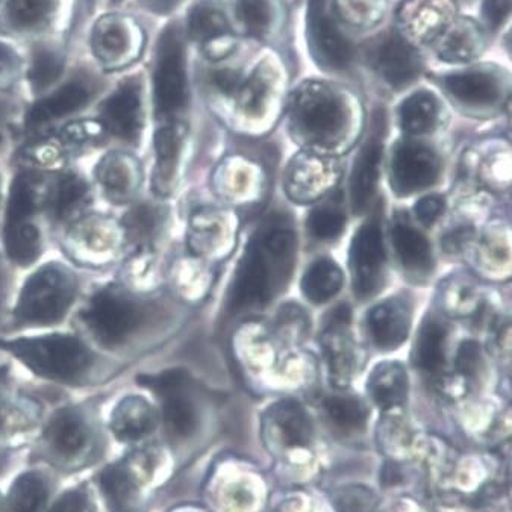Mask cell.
I'll return each instance as SVG.
<instances>
[{
  "label": "cell",
  "mask_w": 512,
  "mask_h": 512,
  "mask_svg": "<svg viewBox=\"0 0 512 512\" xmlns=\"http://www.w3.org/2000/svg\"><path fill=\"white\" fill-rule=\"evenodd\" d=\"M173 459L163 444L128 447L125 453L97 470L93 484L108 512H147L153 497L172 475Z\"/></svg>",
  "instance_id": "cell-1"
},
{
  "label": "cell",
  "mask_w": 512,
  "mask_h": 512,
  "mask_svg": "<svg viewBox=\"0 0 512 512\" xmlns=\"http://www.w3.org/2000/svg\"><path fill=\"white\" fill-rule=\"evenodd\" d=\"M100 129H104V126L96 125V123H73V125H69L64 129L63 135L67 141L82 143V141H87L100 135Z\"/></svg>",
  "instance_id": "cell-44"
},
{
  "label": "cell",
  "mask_w": 512,
  "mask_h": 512,
  "mask_svg": "<svg viewBox=\"0 0 512 512\" xmlns=\"http://www.w3.org/2000/svg\"><path fill=\"white\" fill-rule=\"evenodd\" d=\"M58 481L52 469L25 470L5 494V512H46L57 496Z\"/></svg>",
  "instance_id": "cell-12"
},
{
  "label": "cell",
  "mask_w": 512,
  "mask_h": 512,
  "mask_svg": "<svg viewBox=\"0 0 512 512\" xmlns=\"http://www.w3.org/2000/svg\"><path fill=\"white\" fill-rule=\"evenodd\" d=\"M54 0H10L8 10L17 28H35L49 17Z\"/></svg>",
  "instance_id": "cell-36"
},
{
  "label": "cell",
  "mask_w": 512,
  "mask_h": 512,
  "mask_svg": "<svg viewBox=\"0 0 512 512\" xmlns=\"http://www.w3.org/2000/svg\"><path fill=\"white\" fill-rule=\"evenodd\" d=\"M350 317H352V311H350L349 306L340 305L338 308H335L331 314L328 316V325L331 328H337V326L347 325L350 322Z\"/></svg>",
  "instance_id": "cell-48"
},
{
  "label": "cell",
  "mask_w": 512,
  "mask_h": 512,
  "mask_svg": "<svg viewBox=\"0 0 512 512\" xmlns=\"http://www.w3.org/2000/svg\"><path fill=\"white\" fill-rule=\"evenodd\" d=\"M269 422L278 429L279 438L288 446H306L313 428L305 411L293 400L278 403L269 411Z\"/></svg>",
  "instance_id": "cell-20"
},
{
  "label": "cell",
  "mask_w": 512,
  "mask_h": 512,
  "mask_svg": "<svg viewBox=\"0 0 512 512\" xmlns=\"http://www.w3.org/2000/svg\"><path fill=\"white\" fill-rule=\"evenodd\" d=\"M138 382L161 399V422L170 446L179 452L196 438L200 419L196 403L187 393V375L182 370H167L161 375L140 376Z\"/></svg>",
  "instance_id": "cell-5"
},
{
  "label": "cell",
  "mask_w": 512,
  "mask_h": 512,
  "mask_svg": "<svg viewBox=\"0 0 512 512\" xmlns=\"http://www.w3.org/2000/svg\"><path fill=\"white\" fill-rule=\"evenodd\" d=\"M97 178L110 196H126L132 182L131 166L126 158L110 155L104 161H100L97 167Z\"/></svg>",
  "instance_id": "cell-33"
},
{
  "label": "cell",
  "mask_w": 512,
  "mask_h": 512,
  "mask_svg": "<svg viewBox=\"0 0 512 512\" xmlns=\"http://www.w3.org/2000/svg\"><path fill=\"white\" fill-rule=\"evenodd\" d=\"M167 512H200L199 509L193 508V506H176V508L170 509Z\"/></svg>",
  "instance_id": "cell-50"
},
{
  "label": "cell",
  "mask_w": 512,
  "mask_h": 512,
  "mask_svg": "<svg viewBox=\"0 0 512 512\" xmlns=\"http://www.w3.org/2000/svg\"><path fill=\"white\" fill-rule=\"evenodd\" d=\"M340 267L331 260H319L308 269L302 279V291L313 303L328 302L343 287Z\"/></svg>",
  "instance_id": "cell-24"
},
{
  "label": "cell",
  "mask_w": 512,
  "mask_h": 512,
  "mask_svg": "<svg viewBox=\"0 0 512 512\" xmlns=\"http://www.w3.org/2000/svg\"><path fill=\"white\" fill-rule=\"evenodd\" d=\"M382 146L378 140L366 144L360 157L356 158L353 167L352 181H350V196L355 213H361L372 199L379 175Z\"/></svg>",
  "instance_id": "cell-18"
},
{
  "label": "cell",
  "mask_w": 512,
  "mask_h": 512,
  "mask_svg": "<svg viewBox=\"0 0 512 512\" xmlns=\"http://www.w3.org/2000/svg\"><path fill=\"white\" fill-rule=\"evenodd\" d=\"M87 194L88 185L79 176L67 175L61 178L52 196V211L55 217L64 219L81 208Z\"/></svg>",
  "instance_id": "cell-32"
},
{
  "label": "cell",
  "mask_w": 512,
  "mask_h": 512,
  "mask_svg": "<svg viewBox=\"0 0 512 512\" xmlns=\"http://www.w3.org/2000/svg\"><path fill=\"white\" fill-rule=\"evenodd\" d=\"M63 73V58L50 49H38L32 60L28 78L35 90H44L54 84Z\"/></svg>",
  "instance_id": "cell-35"
},
{
  "label": "cell",
  "mask_w": 512,
  "mask_h": 512,
  "mask_svg": "<svg viewBox=\"0 0 512 512\" xmlns=\"http://www.w3.org/2000/svg\"><path fill=\"white\" fill-rule=\"evenodd\" d=\"M0 349L13 353L35 375L67 384L84 378L93 363L90 350L72 335L50 334L0 341Z\"/></svg>",
  "instance_id": "cell-3"
},
{
  "label": "cell",
  "mask_w": 512,
  "mask_h": 512,
  "mask_svg": "<svg viewBox=\"0 0 512 512\" xmlns=\"http://www.w3.org/2000/svg\"><path fill=\"white\" fill-rule=\"evenodd\" d=\"M482 14L493 28H497L509 14V0H485Z\"/></svg>",
  "instance_id": "cell-45"
},
{
  "label": "cell",
  "mask_w": 512,
  "mask_h": 512,
  "mask_svg": "<svg viewBox=\"0 0 512 512\" xmlns=\"http://www.w3.org/2000/svg\"><path fill=\"white\" fill-rule=\"evenodd\" d=\"M187 104V79L181 41L175 31H166L158 49L155 72V105L160 116L178 113Z\"/></svg>",
  "instance_id": "cell-7"
},
{
  "label": "cell",
  "mask_w": 512,
  "mask_h": 512,
  "mask_svg": "<svg viewBox=\"0 0 512 512\" xmlns=\"http://www.w3.org/2000/svg\"><path fill=\"white\" fill-rule=\"evenodd\" d=\"M88 328L105 346L122 343L138 323V311L134 303L113 290L94 294L82 314Z\"/></svg>",
  "instance_id": "cell-6"
},
{
  "label": "cell",
  "mask_w": 512,
  "mask_h": 512,
  "mask_svg": "<svg viewBox=\"0 0 512 512\" xmlns=\"http://www.w3.org/2000/svg\"><path fill=\"white\" fill-rule=\"evenodd\" d=\"M444 211V200L438 196H428L416 203V214L423 225L431 226L440 219Z\"/></svg>",
  "instance_id": "cell-43"
},
{
  "label": "cell",
  "mask_w": 512,
  "mask_h": 512,
  "mask_svg": "<svg viewBox=\"0 0 512 512\" xmlns=\"http://www.w3.org/2000/svg\"><path fill=\"white\" fill-rule=\"evenodd\" d=\"M179 138L178 132L172 126L161 128L155 134V150H157L158 172L161 175L169 176L175 166L176 157H178Z\"/></svg>",
  "instance_id": "cell-40"
},
{
  "label": "cell",
  "mask_w": 512,
  "mask_h": 512,
  "mask_svg": "<svg viewBox=\"0 0 512 512\" xmlns=\"http://www.w3.org/2000/svg\"><path fill=\"white\" fill-rule=\"evenodd\" d=\"M160 422V413L144 397L128 396L114 406L108 429L117 443L132 447L147 443Z\"/></svg>",
  "instance_id": "cell-9"
},
{
  "label": "cell",
  "mask_w": 512,
  "mask_h": 512,
  "mask_svg": "<svg viewBox=\"0 0 512 512\" xmlns=\"http://www.w3.org/2000/svg\"><path fill=\"white\" fill-rule=\"evenodd\" d=\"M444 338L446 331L437 322H428L422 326L416 346V361L420 369L435 372L443 366Z\"/></svg>",
  "instance_id": "cell-30"
},
{
  "label": "cell",
  "mask_w": 512,
  "mask_h": 512,
  "mask_svg": "<svg viewBox=\"0 0 512 512\" xmlns=\"http://www.w3.org/2000/svg\"><path fill=\"white\" fill-rule=\"evenodd\" d=\"M440 173V161L428 147L417 143L400 144L391 164V182L400 196L431 187Z\"/></svg>",
  "instance_id": "cell-8"
},
{
  "label": "cell",
  "mask_w": 512,
  "mask_h": 512,
  "mask_svg": "<svg viewBox=\"0 0 512 512\" xmlns=\"http://www.w3.org/2000/svg\"><path fill=\"white\" fill-rule=\"evenodd\" d=\"M385 263L384 241L376 223L364 225L356 232L350 247V264L355 273L356 293L369 297L376 290Z\"/></svg>",
  "instance_id": "cell-11"
},
{
  "label": "cell",
  "mask_w": 512,
  "mask_h": 512,
  "mask_svg": "<svg viewBox=\"0 0 512 512\" xmlns=\"http://www.w3.org/2000/svg\"><path fill=\"white\" fill-rule=\"evenodd\" d=\"M323 406L326 416L340 431H360L366 425L367 409L358 399L346 396L328 397Z\"/></svg>",
  "instance_id": "cell-29"
},
{
  "label": "cell",
  "mask_w": 512,
  "mask_h": 512,
  "mask_svg": "<svg viewBox=\"0 0 512 512\" xmlns=\"http://www.w3.org/2000/svg\"><path fill=\"white\" fill-rule=\"evenodd\" d=\"M437 117V99L428 91H419L409 96L399 108L400 126L408 134H425L431 131L437 123Z\"/></svg>",
  "instance_id": "cell-25"
},
{
  "label": "cell",
  "mask_w": 512,
  "mask_h": 512,
  "mask_svg": "<svg viewBox=\"0 0 512 512\" xmlns=\"http://www.w3.org/2000/svg\"><path fill=\"white\" fill-rule=\"evenodd\" d=\"M481 364V349L475 341H464L459 346L458 356H456V367L458 372L463 375L473 376L478 372Z\"/></svg>",
  "instance_id": "cell-42"
},
{
  "label": "cell",
  "mask_w": 512,
  "mask_h": 512,
  "mask_svg": "<svg viewBox=\"0 0 512 512\" xmlns=\"http://www.w3.org/2000/svg\"><path fill=\"white\" fill-rule=\"evenodd\" d=\"M237 17L247 32L263 35L270 25V7L267 0H235Z\"/></svg>",
  "instance_id": "cell-37"
},
{
  "label": "cell",
  "mask_w": 512,
  "mask_h": 512,
  "mask_svg": "<svg viewBox=\"0 0 512 512\" xmlns=\"http://www.w3.org/2000/svg\"><path fill=\"white\" fill-rule=\"evenodd\" d=\"M34 176L22 175L14 179L7 207V225L26 222L37 210L38 194Z\"/></svg>",
  "instance_id": "cell-28"
},
{
  "label": "cell",
  "mask_w": 512,
  "mask_h": 512,
  "mask_svg": "<svg viewBox=\"0 0 512 512\" xmlns=\"http://www.w3.org/2000/svg\"><path fill=\"white\" fill-rule=\"evenodd\" d=\"M373 63L385 81L393 87H405L420 72V60L416 50L402 37L388 34L373 52Z\"/></svg>",
  "instance_id": "cell-14"
},
{
  "label": "cell",
  "mask_w": 512,
  "mask_h": 512,
  "mask_svg": "<svg viewBox=\"0 0 512 512\" xmlns=\"http://www.w3.org/2000/svg\"><path fill=\"white\" fill-rule=\"evenodd\" d=\"M346 217L332 208H317L308 217V229L319 240H332L343 232Z\"/></svg>",
  "instance_id": "cell-39"
},
{
  "label": "cell",
  "mask_w": 512,
  "mask_h": 512,
  "mask_svg": "<svg viewBox=\"0 0 512 512\" xmlns=\"http://www.w3.org/2000/svg\"><path fill=\"white\" fill-rule=\"evenodd\" d=\"M158 216L147 205L132 208L123 220L126 232L134 243H146L157 229Z\"/></svg>",
  "instance_id": "cell-38"
},
{
  "label": "cell",
  "mask_w": 512,
  "mask_h": 512,
  "mask_svg": "<svg viewBox=\"0 0 512 512\" xmlns=\"http://www.w3.org/2000/svg\"><path fill=\"white\" fill-rule=\"evenodd\" d=\"M46 512H99V506L91 484L81 482L57 494Z\"/></svg>",
  "instance_id": "cell-34"
},
{
  "label": "cell",
  "mask_w": 512,
  "mask_h": 512,
  "mask_svg": "<svg viewBox=\"0 0 512 512\" xmlns=\"http://www.w3.org/2000/svg\"><path fill=\"white\" fill-rule=\"evenodd\" d=\"M93 47L100 60L114 61L123 57L129 47L125 23L114 17L100 20L94 29Z\"/></svg>",
  "instance_id": "cell-27"
},
{
  "label": "cell",
  "mask_w": 512,
  "mask_h": 512,
  "mask_svg": "<svg viewBox=\"0 0 512 512\" xmlns=\"http://www.w3.org/2000/svg\"><path fill=\"white\" fill-rule=\"evenodd\" d=\"M5 246L14 263L29 266L37 261L41 252L40 232L31 223H14L5 229Z\"/></svg>",
  "instance_id": "cell-26"
},
{
  "label": "cell",
  "mask_w": 512,
  "mask_h": 512,
  "mask_svg": "<svg viewBox=\"0 0 512 512\" xmlns=\"http://www.w3.org/2000/svg\"><path fill=\"white\" fill-rule=\"evenodd\" d=\"M178 2L179 0H149V7L153 11H158V13H167V11L175 8Z\"/></svg>",
  "instance_id": "cell-49"
},
{
  "label": "cell",
  "mask_w": 512,
  "mask_h": 512,
  "mask_svg": "<svg viewBox=\"0 0 512 512\" xmlns=\"http://www.w3.org/2000/svg\"><path fill=\"white\" fill-rule=\"evenodd\" d=\"M447 90L453 97L469 105H490L499 97L497 82L485 73H461L444 79Z\"/></svg>",
  "instance_id": "cell-21"
},
{
  "label": "cell",
  "mask_w": 512,
  "mask_h": 512,
  "mask_svg": "<svg viewBox=\"0 0 512 512\" xmlns=\"http://www.w3.org/2000/svg\"><path fill=\"white\" fill-rule=\"evenodd\" d=\"M87 102V88L84 85L72 82V84L60 88L52 96L38 102L29 113L28 120L31 125H40V123H46L49 120L60 119V117L81 110Z\"/></svg>",
  "instance_id": "cell-19"
},
{
  "label": "cell",
  "mask_w": 512,
  "mask_h": 512,
  "mask_svg": "<svg viewBox=\"0 0 512 512\" xmlns=\"http://www.w3.org/2000/svg\"><path fill=\"white\" fill-rule=\"evenodd\" d=\"M213 81L220 90L232 93L237 88L240 78H238L237 73L231 72V70H222V72L214 73Z\"/></svg>",
  "instance_id": "cell-47"
},
{
  "label": "cell",
  "mask_w": 512,
  "mask_h": 512,
  "mask_svg": "<svg viewBox=\"0 0 512 512\" xmlns=\"http://www.w3.org/2000/svg\"><path fill=\"white\" fill-rule=\"evenodd\" d=\"M19 67V57L7 44L0 43V79H7Z\"/></svg>",
  "instance_id": "cell-46"
},
{
  "label": "cell",
  "mask_w": 512,
  "mask_h": 512,
  "mask_svg": "<svg viewBox=\"0 0 512 512\" xmlns=\"http://www.w3.org/2000/svg\"><path fill=\"white\" fill-rule=\"evenodd\" d=\"M393 244L399 260L409 270L431 269V247L420 232L406 223H396L393 228Z\"/></svg>",
  "instance_id": "cell-23"
},
{
  "label": "cell",
  "mask_w": 512,
  "mask_h": 512,
  "mask_svg": "<svg viewBox=\"0 0 512 512\" xmlns=\"http://www.w3.org/2000/svg\"><path fill=\"white\" fill-rule=\"evenodd\" d=\"M308 40H310L314 58L322 66L343 69L352 58V47L349 41L335 28L326 13V0H310Z\"/></svg>",
  "instance_id": "cell-10"
},
{
  "label": "cell",
  "mask_w": 512,
  "mask_h": 512,
  "mask_svg": "<svg viewBox=\"0 0 512 512\" xmlns=\"http://www.w3.org/2000/svg\"><path fill=\"white\" fill-rule=\"evenodd\" d=\"M75 290L72 273L58 264H47L25 282L14 317L25 325H55L66 316Z\"/></svg>",
  "instance_id": "cell-4"
},
{
  "label": "cell",
  "mask_w": 512,
  "mask_h": 512,
  "mask_svg": "<svg viewBox=\"0 0 512 512\" xmlns=\"http://www.w3.org/2000/svg\"><path fill=\"white\" fill-rule=\"evenodd\" d=\"M406 390L408 382L400 364H381L370 376V396L381 408L402 405L406 400Z\"/></svg>",
  "instance_id": "cell-22"
},
{
  "label": "cell",
  "mask_w": 512,
  "mask_h": 512,
  "mask_svg": "<svg viewBox=\"0 0 512 512\" xmlns=\"http://www.w3.org/2000/svg\"><path fill=\"white\" fill-rule=\"evenodd\" d=\"M263 244L266 247V252L275 256L276 260H287L293 255V231L282 225L281 222H275L264 232Z\"/></svg>",
  "instance_id": "cell-41"
},
{
  "label": "cell",
  "mask_w": 512,
  "mask_h": 512,
  "mask_svg": "<svg viewBox=\"0 0 512 512\" xmlns=\"http://www.w3.org/2000/svg\"><path fill=\"white\" fill-rule=\"evenodd\" d=\"M296 117L303 131L316 140L334 137L346 122L343 107L328 91L306 94L297 105Z\"/></svg>",
  "instance_id": "cell-13"
},
{
  "label": "cell",
  "mask_w": 512,
  "mask_h": 512,
  "mask_svg": "<svg viewBox=\"0 0 512 512\" xmlns=\"http://www.w3.org/2000/svg\"><path fill=\"white\" fill-rule=\"evenodd\" d=\"M267 293H269V270H267L263 252L255 244L249 247L238 269L231 294L232 308L243 310L247 306L258 305L266 300Z\"/></svg>",
  "instance_id": "cell-15"
},
{
  "label": "cell",
  "mask_w": 512,
  "mask_h": 512,
  "mask_svg": "<svg viewBox=\"0 0 512 512\" xmlns=\"http://www.w3.org/2000/svg\"><path fill=\"white\" fill-rule=\"evenodd\" d=\"M188 32L197 41H210L228 34L225 16L210 5H197L188 17Z\"/></svg>",
  "instance_id": "cell-31"
},
{
  "label": "cell",
  "mask_w": 512,
  "mask_h": 512,
  "mask_svg": "<svg viewBox=\"0 0 512 512\" xmlns=\"http://www.w3.org/2000/svg\"><path fill=\"white\" fill-rule=\"evenodd\" d=\"M102 126L116 137L132 141L141 128L140 94L137 87L125 84L111 94L100 108Z\"/></svg>",
  "instance_id": "cell-16"
},
{
  "label": "cell",
  "mask_w": 512,
  "mask_h": 512,
  "mask_svg": "<svg viewBox=\"0 0 512 512\" xmlns=\"http://www.w3.org/2000/svg\"><path fill=\"white\" fill-rule=\"evenodd\" d=\"M408 306L400 300L390 299L379 303L369 313V329L373 343L382 350L402 346L409 331Z\"/></svg>",
  "instance_id": "cell-17"
},
{
  "label": "cell",
  "mask_w": 512,
  "mask_h": 512,
  "mask_svg": "<svg viewBox=\"0 0 512 512\" xmlns=\"http://www.w3.org/2000/svg\"><path fill=\"white\" fill-rule=\"evenodd\" d=\"M0 512H5V496L2 491H0Z\"/></svg>",
  "instance_id": "cell-51"
},
{
  "label": "cell",
  "mask_w": 512,
  "mask_h": 512,
  "mask_svg": "<svg viewBox=\"0 0 512 512\" xmlns=\"http://www.w3.org/2000/svg\"><path fill=\"white\" fill-rule=\"evenodd\" d=\"M107 435L90 409L63 406L41 428L32 455L54 472L76 475L107 455Z\"/></svg>",
  "instance_id": "cell-2"
}]
</instances>
